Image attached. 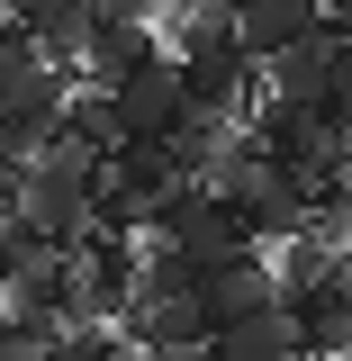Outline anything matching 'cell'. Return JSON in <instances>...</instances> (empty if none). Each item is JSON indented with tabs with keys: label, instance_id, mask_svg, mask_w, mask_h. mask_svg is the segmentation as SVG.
I'll return each mask as SVG.
<instances>
[{
	"label": "cell",
	"instance_id": "cell-6",
	"mask_svg": "<svg viewBox=\"0 0 352 361\" xmlns=\"http://www.w3.org/2000/svg\"><path fill=\"white\" fill-rule=\"evenodd\" d=\"M109 109H118V135H163L190 109V90H181V54H145L127 82H109Z\"/></svg>",
	"mask_w": 352,
	"mask_h": 361
},
{
	"label": "cell",
	"instance_id": "cell-14",
	"mask_svg": "<svg viewBox=\"0 0 352 361\" xmlns=\"http://www.w3.org/2000/svg\"><path fill=\"white\" fill-rule=\"evenodd\" d=\"M90 9H99V18H154L163 0H90Z\"/></svg>",
	"mask_w": 352,
	"mask_h": 361
},
{
	"label": "cell",
	"instance_id": "cell-10",
	"mask_svg": "<svg viewBox=\"0 0 352 361\" xmlns=\"http://www.w3.org/2000/svg\"><path fill=\"white\" fill-rule=\"evenodd\" d=\"M145 54H163V45H154V18H99V9H90V37H82V63H73V82L109 90V82H127Z\"/></svg>",
	"mask_w": 352,
	"mask_h": 361
},
{
	"label": "cell",
	"instance_id": "cell-9",
	"mask_svg": "<svg viewBox=\"0 0 352 361\" xmlns=\"http://www.w3.org/2000/svg\"><path fill=\"white\" fill-rule=\"evenodd\" d=\"M226 9H235V37H244L253 63L289 54V45H308L316 27H334V18H325V0H226Z\"/></svg>",
	"mask_w": 352,
	"mask_h": 361
},
{
	"label": "cell",
	"instance_id": "cell-8",
	"mask_svg": "<svg viewBox=\"0 0 352 361\" xmlns=\"http://www.w3.org/2000/svg\"><path fill=\"white\" fill-rule=\"evenodd\" d=\"M344 18L334 27H316L308 45H289V54H271L262 63V99H289V109H325V90H334V54H344Z\"/></svg>",
	"mask_w": 352,
	"mask_h": 361
},
{
	"label": "cell",
	"instance_id": "cell-7",
	"mask_svg": "<svg viewBox=\"0 0 352 361\" xmlns=\"http://www.w3.org/2000/svg\"><path fill=\"white\" fill-rule=\"evenodd\" d=\"M280 307L298 316L308 361H352V271H325V280H308V289H289Z\"/></svg>",
	"mask_w": 352,
	"mask_h": 361
},
{
	"label": "cell",
	"instance_id": "cell-1",
	"mask_svg": "<svg viewBox=\"0 0 352 361\" xmlns=\"http://www.w3.org/2000/svg\"><path fill=\"white\" fill-rule=\"evenodd\" d=\"M99 163H109V154H82V145L54 135L37 163L18 172V217H37L45 235L73 253V244L90 235V208H99Z\"/></svg>",
	"mask_w": 352,
	"mask_h": 361
},
{
	"label": "cell",
	"instance_id": "cell-13",
	"mask_svg": "<svg viewBox=\"0 0 352 361\" xmlns=\"http://www.w3.org/2000/svg\"><path fill=\"white\" fill-rule=\"evenodd\" d=\"M325 118L352 135V37H344V54H334V90H325Z\"/></svg>",
	"mask_w": 352,
	"mask_h": 361
},
{
	"label": "cell",
	"instance_id": "cell-11",
	"mask_svg": "<svg viewBox=\"0 0 352 361\" xmlns=\"http://www.w3.org/2000/svg\"><path fill=\"white\" fill-rule=\"evenodd\" d=\"M208 353L217 361H308V343H298V316L280 307H253V316H226L217 334H208Z\"/></svg>",
	"mask_w": 352,
	"mask_h": 361
},
{
	"label": "cell",
	"instance_id": "cell-5",
	"mask_svg": "<svg viewBox=\"0 0 352 361\" xmlns=\"http://www.w3.org/2000/svg\"><path fill=\"white\" fill-rule=\"evenodd\" d=\"M63 90H73V73L45 63L37 37H28L18 18H0V118H54Z\"/></svg>",
	"mask_w": 352,
	"mask_h": 361
},
{
	"label": "cell",
	"instance_id": "cell-15",
	"mask_svg": "<svg viewBox=\"0 0 352 361\" xmlns=\"http://www.w3.org/2000/svg\"><path fill=\"white\" fill-rule=\"evenodd\" d=\"M325 18H344V27H352V0H325Z\"/></svg>",
	"mask_w": 352,
	"mask_h": 361
},
{
	"label": "cell",
	"instance_id": "cell-4",
	"mask_svg": "<svg viewBox=\"0 0 352 361\" xmlns=\"http://www.w3.org/2000/svg\"><path fill=\"white\" fill-rule=\"evenodd\" d=\"M280 298V280H271V244H226L199 262V316H208V334H217L226 316H253Z\"/></svg>",
	"mask_w": 352,
	"mask_h": 361
},
{
	"label": "cell",
	"instance_id": "cell-2",
	"mask_svg": "<svg viewBox=\"0 0 352 361\" xmlns=\"http://www.w3.org/2000/svg\"><path fill=\"white\" fill-rule=\"evenodd\" d=\"M145 235L181 244L190 262H208V253H226V244H253V226L235 217V208H226V199H217V190H208L199 172H181L172 190H163V199L145 208Z\"/></svg>",
	"mask_w": 352,
	"mask_h": 361
},
{
	"label": "cell",
	"instance_id": "cell-3",
	"mask_svg": "<svg viewBox=\"0 0 352 361\" xmlns=\"http://www.w3.org/2000/svg\"><path fill=\"white\" fill-rule=\"evenodd\" d=\"M280 154V163H298L308 180H334V172H352V135L325 118V109H289V99H262V127H253Z\"/></svg>",
	"mask_w": 352,
	"mask_h": 361
},
{
	"label": "cell",
	"instance_id": "cell-12",
	"mask_svg": "<svg viewBox=\"0 0 352 361\" xmlns=\"http://www.w3.org/2000/svg\"><path fill=\"white\" fill-rule=\"evenodd\" d=\"M127 334H135L145 361H172V353H199L208 343V316H199V298H135Z\"/></svg>",
	"mask_w": 352,
	"mask_h": 361
}]
</instances>
